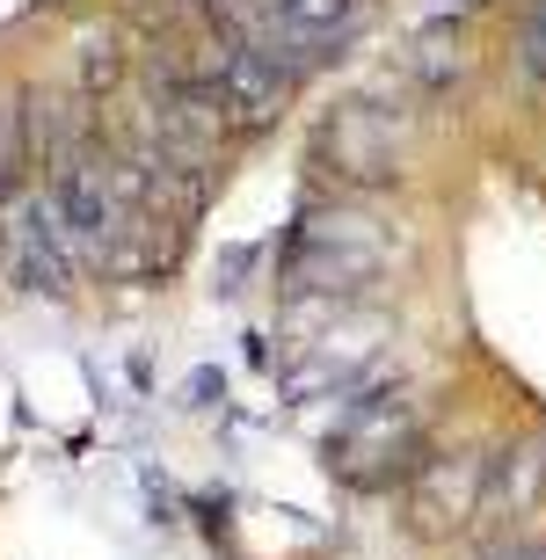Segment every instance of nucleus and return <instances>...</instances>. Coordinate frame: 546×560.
<instances>
[{"instance_id": "obj_2", "label": "nucleus", "mask_w": 546, "mask_h": 560, "mask_svg": "<svg viewBox=\"0 0 546 560\" xmlns=\"http://www.w3.org/2000/svg\"><path fill=\"white\" fill-rule=\"evenodd\" d=\"M205 88H211V103L226 109V125H270L277 109H284V95H292V66L270 59L255 37H241V30H233V37L211 44Z\"/></svg>"}, {"instance_id": "obj_1", "label": "nucleus", "mask_w": 546, "mask_h": 560, "mask_svg": "<svg viewBox=\"0 0 546 560\" xmlns=\"http://www.w3.org/2000/svg\"><path fill=\"white\" fill-rule=\"evenodd\" d=\"M328 466H336L350 488H386L416 466V408L400 394H372L350 400V416L328 436Z\"/></svg>"}, {"instance_id": "obj_4", "label": "nucleus", "mask_w": 546, "mask_h": 560, "mask_svg": "<svg viewBox=\"0 0 546 560\" xmlns=\"http://www.w3.org/2000/svg\"><path fill=\"white\" fill-rule=\"evenodd\" d=\"M379 233H364V219H321V226L299 233V255H292V277L299 284H321V291H336V284H358V277L379 270Z\"/></svg>"}, {"instance_id": "obj_6", "label": "nucleus", "mask_w": 546, "mask_h": 560, "mask_svg": "<svg viewBox=\"0 0 546 560\" xmlns=\"http://www.w3.org/2000/svg\"><path fill=\"white\" fill-rule=\"evenodd\" d=\"M88 88H109L117 81V37H88Z\"/></svg>"}, {"instance_id": "obj_3", "label": "nucleus", "mask_w": 546, "mask_h": 560, "mask_svg": "<svg viewBox=\"0 0 546 560\" xmlns=\"http://www.w3.org/2000/svg\"><path fill=\"white\" fill-rule=\"evenodd\" d=\"M73 226H66L59 197H22L15 219H8V255H15V277L37 291H66L73 284Z\"/></svg>"}, {"instance_id": "obj_7", "label": "nucleus", "mask_w": 546, "mask_h": 560, "mask_svg": "<svg viewBox=\"0 0 546 560\" xmlns=\"http://www.w3.org/2000/svg\"><path fill=\"white\" fill-rule=\"evenodd\" d=\"M525 51H532V66H546V8L532 15V30H525Z\"/></svg>"}, {"instance_id": "obj_8", "label": "nucleus", "mask_w": 546, "mask_h": 560, "mask_svg": "<svg viewBox=\"0 0 546 560\" xmlns=\"http://www.w3.org/2000/svg\"><path fill=\"white\" fill-rule=\"evenodd\" d=\"M481 560H546V546H532V539H518V546H496V553H481Z\"/></svg>"}, {"instance_id": "obj_5", "label": "nucleus", "mask_w": 546, "mask_h": 560, "mask_svg": "<svg viewBox=\"0 0 546 560\" xmlns=\"http://www.w3.org/2000/svg\"><path fill=\"white\" fill-rule=\"evenodd\" d=\"M518 466H488V495L510 502V510H525L532 495H539V480H546V452H510Z\"/></svg>"}]
</instances>
